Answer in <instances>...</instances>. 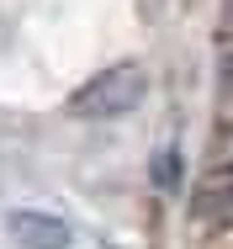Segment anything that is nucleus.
Returning <instances> with one entry per match:
<instances>
[{"label": "nucleus", "instance_id": "2", "mask_svg": "<svg viewBox=\"0 0 233 249\" xmlns=\"http://www.w3.org/2000/svg\"><path fill=\"white\" fill-rule=\"evenodd\" d=\"M5 233H11V244H21V249H69L74 244L69 223L53 217V212H37V207H16L5 217Z\"/></svg>", "mask_w": 233, "mask_h": 249}, {"label": "nucleus", "instance_id": "1", "mask_svg": "<svg viewBox=\"0 0 233 249\" xmlns=\"http://www.w3.org/2000/svg\"><path fill=\"white\" fill-rule=\"evenodd\" d=\"M143 90H148V74H143L138 64H117V69L85 80V85L69 96V117H80V122H111V117H127V111L143 101Z\"/></svg>", "mask_w": 233, "mask_h": 249}, {"label": "nucleus", "instance_id": "4", "mask_svg": "<svg viewBox=\"0 0 233 249\" xmlns=\"http://www.w3.org/2000/svg\"><path fill=\"white\" fill-rule=\"evenodd\" d=\"M217 196L228 201V212H233V180H228V186H223V191H217Z\"/></svg>", "mask_w": 233, "mask_h": 249}, {"label": "nucleus", "instance_id": "3", "mask_svg": "<svg viewBox=\"0 0 233 249\" xmlns=\"http://www.w3.org/2000/svg\"><path fill=\"white\" fill-rule=\"evenodd\" d=\"M148 175H154V186H164V191H170V186L180 180V149H164L154 164H148Z\"/></svg>", "mask_w": 233, "mask_h": 249}]
</instances>
